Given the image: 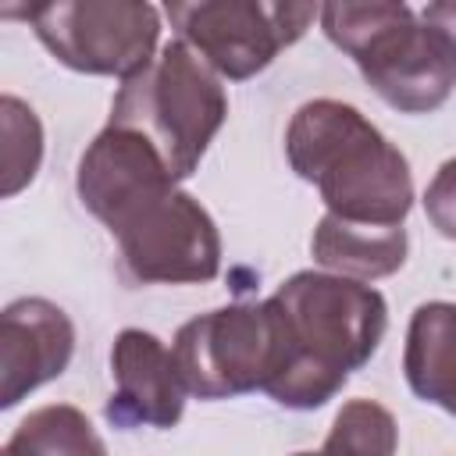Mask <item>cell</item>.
<instances>
[{"label":"cell","mask_w":456,"mask_h":456,"mask_svg":"<svg viewBox=\"0 0 456 456\" xmlns=\"http://www.w3.org/2000/svg\"><path fill=\"white\" fill-rule=\"evenodd\" d=\"M164 157L132 128L107 125L78 164V196L118 239L135 281H210L221 235L210 214L175 185Z\"/></svg>","instance_id":"obj_1"},{"label":"cell","mask_w":456,"mask_h":456,"mask_svg":"<svg viewBox=\"0 0 456 456\" xmlns=\"http://www.w3.org/2000/svg\"><path fill=\"white\" fill-rule=\"evenodd\" d=\"M271 299L285 342L278 374L264 392L289 410L324 406L374 356L388 328L381 292L342 274L299 271Z\"/></svg>","instance_id":"obj_2"},{"label":"cell","mask_w":456,"mask_h":456,"mask_svg":"<svg viewBox=\"0 0 456 456\" xmlns=\"http://www.w3.org/2000/svg\"><path fill=\"white\" fill-rule=\"evenodd\" d=\"M289 164L321 189L328 214L353 224H403L413 207L406 157L349 103L310 100L285 135Z\"/></svg>","instance_id":"obj_3"},{"label":"cell","mask_w":456,"mask_h":456,"mask_svg":"<svg viewBox=\"0 0 456 456\" xmlns=\"http://www.w3.org/2000/svg\"><path fill=\"white\" fill-rule=\"evenodd\" d=\"M321 25L367 86L403 114L442 107L456 86V43L406 4H324Z\"/></svg>","instance_id":"obj_4"},{"label":"cell","mask_w":456,"mask_h":456,"mask_svg":"<svg viewBox=\"0 0 456 456\" xmlns=\"http://www.w3.org/2000/svg\"><path fill=\"white\" fill-rule=\"evenodd\" d=\"M228 118V96L217 75L182 39L167 43L139 75L125 78L110 125L139 132L175 178H189L210 139Z\"/></svg>","instance_id":"obj_5"},{"label":"cell","mask_w":456,"mask_h":456,"mask_svg":"<svg viewBox=\"0 0 456 456\" xmlns=\"http://www.w3.org/2000/svg\"><path fill=\"white\" fill-rule=\"evenodd\" d=\"M281 317L274 299L232 303L192 317L175 335V363L200 399H232L267 388L281 363Z\"/></svg>","instance_id":"obj_6"},{"label":"cell","mask_w":456,"mask_h":456,"mask_svg":"<svg viewBox=\"0 0 456 456\" xmlns=\"http://www.w3.org/2000/svg\"><path fill=\"white\" fill-rule=\"evenodd\" d=\"M39 43L71 71L132 78L153 61L160 14L128 0H61L18 11Z\"/></svg>","instance_id":"obj_7"},{"label":"cell","mask_w":456,"mask_h":456,"mask_svg":"<svg viewBox=\"0 0 456 456\" xmlns=\"http://www.w3.org/2000/svg\"><path fill=\"white\" fill-rule=\"evenodd\" d=\"M164 14L210 71L249 78L264 71L281 46H292L321 14L314 4H256V0H200L167 4Z\"/></svg>","instance_id":"obj_8"},{"label":"cell","mask_w":456,"mask_h":456,"mask_svg":"<svg viewBox=\"0 0 456 456\" xmlns=\"http://www.w3.org/2000/svg\"><path fill=\"white\" fill-rule=\"evenodd\" d=\"M114 395L107 399V420L118 428H175L185 410V381L175 353L160 338L139 328H125L110 349Z\"/></svg>","instance_id":"obj_9"},{"label":"cell","mask_w":456,"mask_h":456,"mask_svg":"<svg viewBox=\"0 0 456 456\" xmlns=\"http://www.w3.org/2000/svg\"><path fill=\"white\" fill-rule=\"evenodd\" d=\"M75 353L68 314L39 296L14 299L0 314V406H14L32 388L53 381Z\"/></svg>","instance_id":"obj_10"},{"label":"cell","mask_w":456,"mask_h":456,"mask_svg":"<svg viewBox=\"0 0 456 456\" xmlns=\"http://www.w3.org/2000/svg\"><path fill=\"white\" fill-rule=\"evenodd\" d=\"M403 370L413 395L456 417V303H424L413 310Z\"/></svg>","instance_id":"obj_11"},{"label":"cell","mask_w":456,"mask_h":456,"mask_svg":"<svg viewBox=\"0 0 456 456\" xmlns=\"http://www.w3.org/2000/svg\"><path fill=\"white\" fill-rule=\"evenodd\" d=\"M314 260L353 278H385L406 260V228L392 224H353L335 214H324L310 239Z\"/></svg>","instance_id":"obj_12"},{"label":"cell","mask_w":456,"mask_h":456,"mask_svg":"<svg viewBox=\"0 0 456 456\" xmlns=\"http://www.w3.org/2000/svg\"><path fill=\"white\" fill-rule=\"evenodd\" d=\"M4 456H107V449L82 410L43 406L14 428Z\"/></svg>","instance_id":"obj_13"},{"label":"cell","mask_w":456,"mask_h":456,"mask_svg":"<svg viewBox=\"0 0 456 456\" xmlns=\"http://www.w3.org/2000/svg\"><path fill=\"white\" fill-rule=\"evenodd\" d=\"M399 428L374 399H353L338 410L317 456H395Z\"/></svg>","instance_id":"obj_14"},{"label":"cell","mask_w":456,"mask_h":456,"mask_svg":"<svg viewBox=\"0 0 456 456\" xmlns=\"http://www.w3.org/2000/svg\"><path fill=\"white\" fill-rule=\"evenodd\" d=\"M0 121H4V196H14L21 185L32 182L39 157H43V128L14 96L0 100Z\"/></svg>","instance_id":"obj_15"},{"label":"cell","mask_w":456,"mask_h":456,"mask_svg":"<svg viewBox=\"0 0 456 456\" xmlns=\"http://www.w3.org/2000/svg\"><path fill=\"white\" fill-rule=\"evenodd\" d=\"M424 210L445 239H456V160H445L431 178L424 192Z\"/></svg>","instance_id":"obj_16"},{"label":"cell","mask_w":456,"mask_h":456,"mask_svg":"<svg viewBox=\"0 0 456 456\" xmlns=\"http://www.w3.org/2000/svg\"><path fill=\"white\" fill-rule=\"evenodd\" d=\"M424 21L435 25L438 32H445L456 43V4H431V7H424Z\"/></svg>","instance_id":"obj_17"},{"label":"cell","mask_w":456,"mask_h":456,"mask_svg":"<svg viewBox=\"0 0 456 456\" xmlns=\"http://www.w3.org/2000/svg\"><path fill=\"white\" fill-rule=\"evenodd\" d=\"M296 456H317V452H296Z\"/></svg>","instance_id":"obj_18"}]
</instances>
